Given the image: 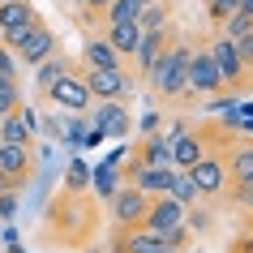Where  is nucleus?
<instances>
[{
    "mask_svg": "<svg viewBox=\"0 0 253 253\" xmlns=\"http://www.w3.org/2000/svg\"><path fill=\"white\" fill-rule=\"evenodd\" d=\"M39 116L35 107H13L9 116H0V142H35Z\"/></svg>",
    "mask_w": 253,
    "mask_h": 253,
    "instance_id": "obj_15",
    "label": "nucleus"
},
{
    "mask_svg": "<svg viewBox=\"0 0 253 253\" xmlns=\"http://www.w3.org/2000/svg\"><path fill=\"white\" fill-rule=\"evenodd\" d=\"M125 185H133V189H142L146 198H159V193H168L172 189V180H176V168H150V163H142V159H133L129 168H125Z\"/></svg>",
    "mask_w": 253,
    "mask_h": 253,
    "instance_id": "obj_9",
    "label": "nucleus"
},
{
    "mask_svg": "<svg viewBox=\"0 0 253 253\" xmlns=\"http://www.w3.org/2000/svg\"><path fill=\"white\" fill-rule=\"evenodd\" d=\"M17 211H22V189H0V219L13 223Z\"/></svg>",
    "mask_w": 253,
    "mask_h": 253,
    "instance_id": "obj_29",
    "label": "nucleus"
},
{
    "mask_svg": "<svg viewBox=\"0 0 253 253\" xmlns=\"http://www.w3.org/2000/svg\"><path fill=\"white\" fill-rule=\"evenodd\" d=\"M232 47H236V56H240V65L253 73V30L249 35H240V39H232Z\"/></svg>",
    "mask_w": 253,
    "mask_h": 253,
    "instance_id": "obj_36",
    "label": "nucleus"
},
{
    "mask_svg": "<svg viewBox=\"0 0 253 253\" xmlns=\"http://www.w3.org/2000/svg\"><path fill=\"white\" fill-rule=\"evenodd\" d=\"M13 107H22V86H0V116H9Z\"/></svg>",
    "mask_w": 253,
    "mask_h": 253,
    "instance_id": "obj_35",
    "label": "nucleus"
},
{
    "mask_svg": "<svg viewBox=\"0 0 253 253\" xmlns=\"http://www.w3.org/2000/svg\"><path fill=\"white\" fill-rule=\"evenodd\" d=\"M86 185H90V168L82 159H73L69 163V176H65V193H82Z\"/></svg>",
    "mask_w": 253,
    "mask_h": 253,
    "instance_id": "obj_27",
    "label": "nucleus"
},
{
    "mask_svg": "<svg viewBox=\"0 0 253 253\" xmlns=\"http://www.w3.org/2000/svg\"><path fill=\"white\" fill-rule=\"evenodd\" d=\"M232 13H236V0H206V17H211L214 26H223Z\"/></svg>",
    "mask_w": 253,
    "mask_h": 253,
    "instance_id": "obj_33",
    "label": "nucleus"
},
{
    "mask_svg": "<svg viewBox=\"0 0 253 253\" xmlns=\"http://www.w3.org/2000/svg\"><path fill=\"white\" fill-rule=\"evenodd\" d=\"M82 9H90V13L99 17V13H103V9H107V0H82Z\"/></svg>",
    "mask_w": 253,
    "mask_h": 253,
    "instance_id": "obj_42",
    "label": "nucleus"
},
{
    "mask_svg": "<svg viewBox=\"0 0 253 253\" xmlns=\"http://www.w3.org/2000/svg\"><path fill=\"white\" fill-rule=\"evenodd\" d=\"M116 65H129V60L112 52L107 39H86L82 43V69H116Z\"/></svg>",
    "mask_w": 253,
    "mask_h": 253,
    "instance_id": "obj_18",
    "label": "nucleus"
},
{
    "mask_svg": "<svg viewBox=\"0 0 253 253\" xmlns=\"http://www.w3.org/2000/svg\"><path fill=\"white\" fill-rule=\"evenodd\" d=\"M43 99L56 103L60 112H86V107H90V90H86V82H82V69H78V73H73V69L60 73V78L43 90Z\"/></svg>",
    "mask_w": 253,
    "mask_h": 253,
    "instance_id": "obj_8",
    "label": "nucleus"
},
{
    "mask_svg": "<svg viewBox=\"0 0 253 253\" xmlns=\"http://www.w3.org/2000/svg\"><path fill=\"white\" fill-rule=\"evenodd\" d=\"M4 47L22 60V65H43L47 56L56 52V35L43 22H26V26H13V30H4Z\"/></svg>",
    "mask_w": 253,
    "mask_h": 253,
    "instance_id": "obj_3",
    "label": "nucleus"
},
{
    "mask_svg": "<svg viewBox=\"0 0 253 253\" xmlns=\"http://www.w3.org/2000/svg\"><path fill=\"white\" fill-rule=\"evenodd\" d=\"M227 146H232V133L219 146H206V155L193 168H185V176L198 189V198H223L227 193Z\"/></svg>",
    "mask_w": 253,
    "mask_h": 253,
    "instance_id": "obj_2",
    "label": "nucleus"
},
{
    "mask_svg": "<svg viewBox=\"0 0 253 253\" xmlns=\"http://www.w3.org/2000/svg\"><path fill=\"white\" fill-rule=\"evenodd\" d=\"M26 22H39L30 0H0V35L13 30V26H26Z\"/></svg>",
    "mask_w": 253,
    "mask_h": 253,
    "instance_id": "obj_19",
    "label": "nucleus"
},
{
    "mask_svg": "<svg viewBox=\"0 0 253 253\" xmlns=\"http://www.w3.org/2000/svg\"><path fill=\"white\" fill-rule=\"evenodd\" d=\"M82 82L90 99H129L133 94V78H129V65H116V69H82Z\"/></svg>",
    "mask_w": 253,
    "mask_h": 253,
    "instance_id": "obj_6",
    "label": "nucleus"
},
{
    "mask_svg": "<svg viewBox=\"0 0 253 253\" xmlns=\"http://www.w3.org/2000/svg\"><path fill=\"white\" fill-rule=\"evenodd\" d=\"M206 52H211V60H214V73H219V82H223V90H249L253 86V73L240 65V56H236V47H232L227 35L206 39Z\"/></svg>",
    "mask_w": 253,
    "mask_h": 253,
    "instance_id": "obj_4",
    "label": "nucleus"
},
{
    "mask_svg": "<svg viewBox=\"0 0 253 253\" xmlns=\"http://www.w3.org/2000/svg\"><path fill=\"white\" fill-rule=\"evenodd\" d=\"M168 193H172L180 206H193V202H198V189H193V180H189L185 172H176V180H172V189H168Z\"/></svg>",
    "mask_w": 253,
    "mask_h": 253,
    "instance_id": "obj_28",
    "label": "nucleus"
},
{
    "mask_svg": "<svg viewBox=\"0 0 253 253\" xmlns=\"http://www.w3.org/2000/svg\"><path fill=\"white\" fill-rule=\"evenodd\" d=\"M155 236H159L168 249H185L193 232H189V223H176V227H163V232H155Z\"/></svg>",
    "mask_w": 253,
    "mask_h": 253,
    "instance_id": "obj_31",
    "label": "nucleus"
},
{
    "mask_svg": "<svg viewBox=\"0 0 253 253\" xmlns=\"http://www.w3.org/2000/svg\"><path fill=\"white\" fill-rule=\"evenodd\" d=\"M236 13H245V17H253V0H236Z\"/></svg>",
    "mask_w": 253,
    "mask_h": 253,
    "instance_id": "obj_43",
    "label": "nucleus"
},
{
    "mask_svg": "<svg viewBox=\"0 0 253 253\" xmlns=\"http://www.w3.org/2000/svg\"><path fill=\"white\" fill-rule=\"evenodd\" d=\"M236 125H240V129H245V133H249V137H253V112H249V116H240V120H236Z\"/></svg>",
    "mask_w": 253,
    "mask_h": 253,
    "instance_id": "obj_44",
    "label": "nucleus"
},
{
    "mask_svg": "<svg viewBox=\"0 0 253 253\" xmlns=\"http://www.w3.org/2000/svg\"><path fill=\"white\" fill-rule=\"evenodd\" d=\"M185 73H189V43L172 39L159 52V60L150 65L146 82H150V90L159 94L163 103H176V99H185Z\"/></svg>",
    "mask_w": 253,
    "mask_h": 253,
    "instance_id": "obj_1",
    "label": "nucleus"
},
{
    "mask_svg": "<svg viewBox=\"0 0 253 253\" xmlns=\"http://www.w3.org/2000/svg\"><path fill=\"white\" fill-rule=\"evenodd\" d=\"M17 65H22V60L0 43V86H17Z\"/></svg>",
    "mask_w": 253,
    "mask_h": 253,
    "instance_id": "obj_30",
    "label": "nucleus"
},
{
    "mask_svg": "<svg viewBox=\"0 0 253 253\" xmlns=\"http://www.w3.org/2000/svg\"><path fill=\"white\" fill-rule=\"evenodd\" d=\"M69 4H73V9H82V0H69Z\"/></svg>",
    "mask_w": 253,
    "mask_h": 253,
    "instance_id": "obj_46",
    "label": "nucleus"
},
{
    "mask_svg": "<svg viewBox=\"0 0 253 253\" xmlns=\"http://www.w3.org/2000/svg\"><path fill=\"white\" fill-rule=\"evenodd\" d=\"M69 69H73V65H69L65 56H56V52L47 56V60H43V65H35V86H39V94L47 90V86H52V82L60 78V73H69Z\"/></svg>",
    "mask_w": 253,
    "mask_h": 253,
    "instance_id": "obj_24",
    "label": "nucleus"
},
{
    "mask_svg": "<svg viewBox=\"0 0 253 253\" xmlns=\"http://www.w3.org/2000/svg\"><path fill=\"white\" fill-rule=\"evenodd\" d=\"M86 129H90V120H86V112H69V125H65V142L69 146L82 150V137H86Z\"/></svg>",
    "mask_w": 253,
    "mask_h": 253,
    "instance_id": "obj_26",
    "label": "nucleus"
},
{
    "mask_svg": "<svg viewBox=\"0 0 253 253\" xmlns=\"http://www.w3.org/2000/svg\"><path fill=\"white\" fill-rule=\"evenodd\" d=\"M137 13H142L137 0H107V9L99 13V22L103 26H125V22H137Z\"/></svg>",
    "mask_w": 253,
    "mask_h": 253,
    "instance_id": "obj_22",
    "label": "nucleus"
},
{
    "mask_svg": "<svg viewBox=\"0 0 253 253\" xmlns=\"http://www.w3.org/2000/svg\"><path fill=\"white\" fill-rule=\"evenodd\" d=\"M253 180V137H232L227 146V185H249Z\"/></svg>",
    "mask_w": 253,
    "mask_h": 253,
    "instance_id": "obj_16",
    "label": "nucleus"
},
{
    "mask_svg": "<svg viewBox=\"0 0 253 253\" xmlns=\"http://www.w3.org/2000/svg\"><path fill=\"white\" fill-rule=\"evenodd\" d=\"M137 159L150 168H172V142L163 133H146V142L137 146Z\"/></svg>",
    "mask_w": 253,
    "mask_h": 253,
    "instance_id": "obj_20",
    "label": "nucleus"
},
{
    "mask_svg": "<svg viewBox=\"0 0 253 253\" xmlns=\"http://www.w3.org/2000/svg\"><path fill=\"white\" fill-rule=\"evenodd\" d=\"M185 129H189L185 120H168V129H159V133L168 137V142H172V137H180V133H185Z\"/></svg>",
    "mask_w": 253,
    "mask_h": 253,
    "instance_id": "obj_39",
    "label": "nucleus"
},
{
    "mask_svg": "<svg viewBox=\"0 0 253 253\" xmlns=\"http://www.w3.org/2000/svg\"><path fill=\"white\" fill-rule=\"evenodd\" d=\"M172 39H176V30H172V26L142 30V39H137V52L129 56V60H133V69H137V78H146V73H150V65L159 60V52H163V47H168Z\"/></svg>",
    "mask_w": 253,
    "mask_h": 253,
    "instance_id": "obj_11",
    "label": "nucleus"
},
{
    "mask_svg": "<svg viewBox=\"0 0 253 253\" xmlns=\"http://www.w3.org/2000/svg\"><path fill=\"white\" fill-rule=\"evenodd\" d=\"M137 4H142V9H146V4H150V0H137Z\"/></svg>",
    "mask_w": 253,
    "mask_h": 253,
    "instance_id": "obj_47",
    "label": "nucleus"
},
{
    "mask_svg": "<svg viewBox=\"0 0 253 253\" xmlns=\"http://www.w3.org/2000/svg\"><path fill=\"white\" fill-rule=\"evenodd\" d=\"M232 253H253V232H245V236L236 240V249H232Z\"/></svg>",
    "mask_w": 253,
    "mask_h": 253,
    "instance_id": "obj_41",
    "label": "nucleus"
},
{
    "mask_svg": "<svg viewBox=\"0 0 253 253\" xmlns=\"http://www.w3.org/2000/svg\"><path fill=\"white\" fill-rule=\"evenodd\" d=\"M146 193L133 185H120L112 198H107V211H112V219H116V227H137L142 223V214H146Z\"/></svg>",
    "mask_w": 253,
    "mask_h": 253,
    "instance_id": "obj_10",
    "label": "nucleus"
},
{
    "mask_svg": "<svg viewBox=\"0 0 253 253\" xmlns=\"http://www.w3.org/2000/svg\"><path fill=\"white\" fill-rule=\"evenodd\" d=\"M94 129H103L107 137H129L133 133V120H129V112H125V103L120 99H94Z\"/></svg>",
    "mask_w": 253,
    "mask_h": 253,
    "instance_id": "obj_12",
    "label": "nucleus"
},
{
    "mask_svg": "<svg viewBox=\"0 0 253 253\" xmlns=\"http://www.w3.org/2000/svg\"><path fill=\"white\" fill-rule=\"evenodd\" d=\"M159 253H189V249H168V245H163V249Z\"/></svg>",
    "mask_w": 253,
    "mask_h": 253,
    "instance_id": "obj_45",
    "label": "nucleus"
},
{
    "mask_svg": "<svg viewBox=\"0 0 253 253\" xmlns=\"http://www.w3.org/2000/svg\"><path fill=\"white\" fill-rule=\"evenodd\" d=\"M90 180H94V193H99V198H103V202L112 198V193H116L120 185H125V176H120L116 168H112V163H103V159L94 163V172H90Z\"/></svg>",
    "mask_w": 253,
    "mask_h": 253,
    "instance_id": "obj_23",
    "label": "nucleus"
},
{
    "mask_svg": "<svg viewBox=\"0 0 253 253\" xmlns=\"http://www.w3.org/2000/svg\"><path fill=\"white\" fill-rule=\"evenodd\" d=\"M159 112H142V120H137V129H142V133H159Z\"/></svg>",
    "mask_w": 253,
    "mask_h": 253,
    "instance_id": "obj_38",
    "label": "nucleus"
},
{
    "mask_svg": "<svg viewBox=\"0 0 253 253\" xmlns=\"http://www.w3.org/2000/svg\"><path fill=\"white\" fill-rule=\"evenodd\" d=\"M103 39L112 43V52H116V56H125V60H129V56L137 52L142 26H137V22H125V26H107V35H103Z\"/></svg>",
    "mask_w": 253,
    "mask_h": 253,
    "instance_id": "obj_21",
    "label": "nucleus"
},
{
    "mask_svg": "<svg viewBox=\"0 0 253 253\" xmlns=\"http://www.w3.org/2000/svg\"><path fill=\"white\" fill-rule=\"evenodd\" d=\"M185 223H189V232H211L214 219H211V211H202L198 202H193V206H185Z\"/></svg>",
    "mask_w": 253,
    "mask_h": 253,
    "instance_id": "obj_32",
    "label": "nucleus"
},
{
    "mask_svg": "<svg viewBox=\"0 0 253 253\" xmlns=\"http://www.w3.org/2000/svg\"><path fill=\"white\" fill-rule=\"evenodd\" d=\"M202 155H206V133H202V129H185L180 137H172V168L176 172L193 168Z\"/></svg>",
    "mask_w": 253,
    "mask_h": 253,
    "instance_id": "obj_17",
    "label": "nucleus"
},
{
    "mask_svg": "<svg viewBox=\"0 0 253 253\" xmlns=\"http://www.w3.org/2000/svg\"><path fill=\"white\" fill-rule=\"evenodd\" d=\"M26 180H35V146L0 142V189H26Z\"/></svg>",
    "mask_w": 253,
    "mask_h": 253,
    "instance_id": "obj_5",
    "label": "nucleus"
},
{
    "mask_svg": "<svg viewBox=\"0 0 253 253\" xmlns=\"http://www.w3.org/2000/svg\"><path fill=\"white\" fill-rule=\"evenodd\" d=\"M227 198H232V206H240L245 214H253V180L249 185H227Z\"/></svg>",
    "mask_w": 253,
    "mask_h": 253,
    "instance_id": "obj_34",
    "label": "nucleus"
},
{
    "mask_svg": "<svg viewBox=\"0 0 253 253\" xmlns=\"http://www.w3.org/2000/svg\"><path fill=\"white\" fill-rule=\"evenodd\" d=\"M223 90V82L214 73V60L206 52V43L189 47V73H185V94H198V99H211V94Z\"/></svg>",
    "mask_w": 253,
    "mask_h": 253,
    "instance_id": "obj_7",
    "label": "nucleus"
},
{
    "mask_svg": "<svg viewBox=\"0 0 253 253\" xmlns=\"http://www.w3.org/2000/svg\"><path fill=\"white\" fill-rule=\"evenodd\" d=\"M103 142H107V133L90 125V129H86V137H82V150H94V146H103Z\"/></svg>",
    "mask_w": 253,
    "mask_h": 253,
    "instance_id": "obj_37",
    "label": "nucleus"
},
{
    "mask_svg": "<svg viewBox=\"0 0 253 253\" xmlns=\"http://www.w3.org/2000/svg\"><path fill=\"white\" fill-rule=\"evenodd\" d=\"M163 240L150 232V227H116V240H112V253H159Z\"/></svg>",
    "mask_w": 253,
    "mask_h": 253,
    "instance_id": "obj_14",
    "label": "nucleus"
},
{
    "mask_svg": "<svg viewBox=\"0 0 253 253\" xmlns=\"http://www.w3.org/2000/svg\"><path fill=\"white\" fill-rule=\"evenodd\" d=\"M137 26H142V30H159V26H172V4H168V0H150L146 9L137 13Z\"/></svg>",
    "mask_w": 253,
    "mask_h": 253,
    "instance_id": "obj_25",
    "label": "nucleus"
},
{
    "mask_svg": "<svg viewBox=\"0 0 253 253\" xmlns=\"http://www.w3.org/2000/svg\"><path fill=\"white\" fill-rule=\"evenodd\" d=\"M43 133H47V137H65V125H60L56 116H47V120H43Z\"/></svg>",
    "mask_w": 253,
    "mask_h": 253,
    "instance_id": "obj_40",
    "label": "nucleus"
},
{
    "mask_svg": "<svg viewBox=\"0 0 253 253\" xmlns=\"http://www.w3.org/2000/svg\"><path fill=\"white\" fill-rule=\"evenodd\" d=\"M185 223V206L172 198V193H159V198L146 202V214H142V227H150V232H163V227H176Z\"/></svg>",
    "mask_w": 253,
    "mask_h": 253,
    "instance_id": "obj_13",
    "label": "nucleus"
},
{
    "mask_svg": "<svg viewBox=\"0 0 253 253\" xmlns=\"http://www.w3.org/2000/svg\"><path fill=\"white\" fill-rule=\"evenodd\" d=\"M86 253H99V249H86Z\"/></svg>",
    "mask_w": 253,
    "mask_h": 253,
    "instance_id": "obj_48",
    "label": "nucleus"
}]
</instances>
